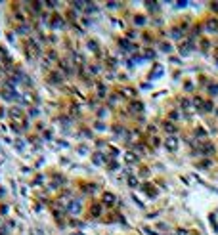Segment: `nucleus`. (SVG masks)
<instances>
[{
    "mask_svg": "<svg viewBox=\"0 0 218 235\" xmlns=\"http://www.w3.org/2000/svg\"><path fill=\"white\" fill-rule=\"evenodd\" d=\"M163 145H165L167 151H176V149H178V138H176V136H167L165 142H163Z\"/></svg>",
    "mask_w": 218,
    "mask_h": 235,
    "instance_id": "nucleus-1",
    "label": "nucleus"
},
{
    "mask_svg": "<svg viewBox=\"0 0 218 235\" xmlns=\"http://www.w3.org/2000/svg\"><path fill=\"white\" fill-rule=\"evenodd\" d=\"M81 210H82V205H81L78 199H75V201H71V203L67 205V212H69V214H73V216L81 214Z\"/></svg>",
    "mask_w": 218,
    "mask_h": 235,
    "instance_id": "nucleus-2",
    "label": "nucleus"
},
{
    "mask_svg": "<svg viewBox=\"0 0 218 235\" xmlns=\"http://www.w3.org/2000/svg\"><path fill=\"white\" fill-rule=\"evenodd\" d=\"M27 54H29V57H36V55L40 54V48H38V44H36L35 40L27 42Z\"/></svg>",
    "mask_w": 218,
    "mask_h": 235,
    "instance_id": "nucleus-3",
    "label": "nucleus"
},
{
    "mask_svg": "<svg viewBox=\"0 0 218 235\" xmlns=\"http://www.w3.org/2000/svg\"><path fill=\"white\" fill-rule=\"evenodd\" d=\"M163 73H165L163 65H161V63H155V65H153V69H151V78H159Z\"/></svg>",
    "mask_w": 218,
    "mask_h": 235,
    "instance_id": "nucleus-4",
    "label": "nucleus"
},
{
    "mask_svg": "<svg viewBox=\"0 0 218 235\" xmlns=\"http://www.w3.org/2000/svg\"><path fill=\"white\" fill-rule=\"evenodd\" d=\"M101 201H103V205H107V207H113L117 199H115L113 193H103V199H101Z\"/></svg>",
    "mask_w": 218,
    "mask_h": 235,
    "instance_id": "nucleus-5",
    "label": "nucleus"
},
{
    "mask_svg": "<svg viewBox=\"0 0 218 235\" xmlns=\"http://www.w3.org/2000/svg\"><path fill=\"white\" fill-rule=\"evenodd\" d=\"M61 27H63V19L56 14L54 17H52V29H61Z\"/></svg>",
    "mask_w": 218,
    "mask_h": 235,
    "instance_id": "nucleus-6",
    "label": "nucleus"
},
{
    "mask_svg": "<svg viewBox=\"0 0 218 235\" xmlns=\"http://www.w3.org/2000/svg\"><path fill=\"white\" fill-rule=\"evenodd\" d=\"M191 48H193V42H184V46H180V52H182V55H187L191 52Z\"/></svg>",
    "mask_w": 218,
    "mask_h": 235,
    "instance_id": "nucleus-7",
    "label": "nucleus"
},
{
    "mask_svg": "<svg viewBox=\"0 0 218 235\" xmlns=\"http://www.w3.org/2000/svg\"><path fill=\"white\" fill-rule=\"evenodd\" d=\"M59 67H61V71H63L65 75H71V71H73V69H71V65H69L65 59H59Z\"/></svg>",
    "mask_w": 218,
    "mask_h": 235,
    "instance_id": "nucleus-8",
    "label": "nucleus"
},
{
    "mask_svg": "<svg viewBox=\"0 0 218 235\" xmlns=\"http://www.w3.org/2000/svg\"><path fill=\"white\" fill-rule=\"evenodd\" d=\"M124 161H126L128 164H134V162H138V155H134V153L128 151L126 155H124Z\"/></svg>",
    "mask_w": 218,
    "mask_h": 235,
    "instance_id": "nucleus-9",
    "label": "nucleus"
},
{
    "mask_svg": "<svg viewBox=\"0 0 218 235\" xmlns=\"http://www.w3.org/2000/svg\"><path fill=\"white\" fill-rule=\"evenodd\" d=\"M207 31H210V32H216V31H218V21L210 19L209 23H207Z\"/></svg>",
    "mask_w": 218,
    "mask_h": 235,
    "instance_id": "nucleus-10",
    "label": "nucleus"
},
{
    "mask_svg": "<svg viewBox=\"0 0 218 235\" xmlns=\"http://www.w3.org/2000/svg\"><path fill=\"white\" fill-rule=\"evenodd\" d=\"M163 128L167 130V132H170V136H172V134L176 132V126H174L172 122H165V124H163Z\"/></svg>",
    "mask_w": 218,
    "mask_h": 235,
    "instance_id": "nucleus-11",
    "label": "nucleus"
},
{
    "mask_svg": "<svg viewBox=\"0 0 218 235\" xmlns=\"http://www.w3.org/2000/svg\"><path fill=\"white\" fill-rule=\"evenodd\" d=\"M144 189H145V193H147V191H149V195H151V199H155V195H157V189L153 187V185H144Z\"/></svg>",
    "mask_w": 218,
    "mask_h": 235,
    "instance_id": "nucleus-12",
    "label": "nucleus"
},
{
    "mask_svg": "<svg viewBox=\"0 0 218 235\" xmlns=\"http://www.w3.org/2000/svg\"><path fill=\"white\" fill-rule=\"evenodd\" d=\"M212 151H214V145H212V143H207V145H203V153H205V155H210Z\"/></svg>",
    "mask_w": 218,
    "mask_h": 235,
    "instance_id": "nucleus-13",
    "label": "nucleus"
},
{
    "mask_svg": "<svg viewBox=\"0 0 218 235\" xmlns=\"http://www.w3.org/2000/svg\"><path fill=\"white\" fill-rule=\"evenodd\" d=\"M10 115L14 117V119H21V111H19V109H17V107H14V109L10 111Z\"/></svg>",
    "mask_w": 218,
    "mask_h": 235,
    "instance_id": "nucleus-14",
    "label": "nucleus"
},
{
    "mask_svg": "<svg viewBox=\"0 0 218 235\" xmlns=\"http://www.w3.org/2000/svg\"><path fill=\"white\" fill-rule=\"evenodd\" d=\"M145 8L151 10V12H157V10H159V4H155V2H147V4H145Z\"/></svg>",
    "mask_w": 218,
    "mask_h": 235,
    "instance_id": "nucleus-15",
    "label": "nucleus"
},
{
    "mask_svg": "<svg viewBox=\"0 0 218 235\" xmlns=\"http://www.w3.org/2000/svg\"><path fill=\"white\" fill-rule=\"evenodd\" d=\"M100 210H101L100 205H94V207H92V216H100Z\"/></svg>",
    "mask_w": 218,
    "mask_h": 235,
    "instance_id": "nucleus-16",
    "label": "nucleus"
},
{
    "mask_svg": "<svg viewBox=\"0 0 218 235\" xmlns=\"http://www.w3.org/2000/svg\"><path fill=\"white\" fill-rule=\"evenodd\" d=\"M94 162H96V164L103 162V155H101V153H96V155H94Z\"/></svg>",
    "mask_w": 218,
    "mask_h": 235,
    "instance_id": "nucleus-17",
    "label": "nucleus"
},
{
    "mask_svg": "<svg viewBox=\"0 0 218 235\" xmlns=\"http://www.w3.org/2000/svg\"><path fill=\"white\" fill-rule=\"evenodd\" d=\"M128 185H130V187H136V185H138V180L134 178V176H130V178H128Z\"/></svg>",
    "mask_w": 218,
    "mask_h": 235,
    "instance_id": "nucleus-18",
    "label": "nucleus"
},
{
    "mask_svg": "<svg viewBox=\"0 0 218 235\" xmlns=\"http://www.w3.org/2000/svg\"><path fill=\"white\" fill-rule=\"evenodd\" d=\"M98 96H101V97L105 96V86L103 84H98Z\"/></svg>",
    "mask_w": 218,
    "mask_h": 235,
    "instance_id": "nucleus-19",
    "label": "nucleus"
},
{
    "mask_svg": "<svg viewBox=\"0 0 218 235\" xmlns=\"http://www.w3.org/2000/svg\"><path fill=\"white\" fill-rule=\"evenodd\" d=\"M52 82H61V77H59V73H54V75H52Z\"/></svg>",
    "mask_w": 218,
    "mask_h": 235,
    "instance_id": "nucleus-20",
    "label": "nucleus"
},
{
    "mask_svg": "<svg viewBox=\"0 0 218 235\" xmlns=\"http://www.w3.org/2000/svg\"><path fill=\"white\" fill-rule=\"evenodd\" d=\"M109 168H111V170H119V162L111 161V162H109Z\"/></svg>",
    "mask_w": 218,
    "mask_h": 235,
    "instance_id": "nucleus-21",
    "label": "nucleus"
},
{
    "mask_svg": "<svg viewBox=\"0 0 218 235\" xmlns=\"http://www.w3.org/2000/svg\"><path fill=\"white\" fill-rule=\"evenodd\" d=\"M88 48H90L92 52H96V50H98V46H96V42H94V40H90V42H88Z\"/></svg>",
    "mask_w": 218,
    "mask_h": 235,
    "instance_id": "nucleus-22",
    "label": "nucleus"
},
{
    "mask_svg": "<svg viewBox=\"0 0 218 235\" xmlns=\"http://www.w3.org/2000/svg\"><path fill=\"white\" fill-rule=\"evenodd\" d=\"M207 134H205V130L203 128H197V138H205Z\"/></svg>",
    "mask_w": 218,
    "mask_h": 235,
    "instance_id": "nucleus-23",
    "label": "nucleus"
},
{
    "mask_svg": "<svg viewBox=\"0 0 218 235\" xmlns=\"http://www.w3.org/2000/svg\"><path fill=\"white\" fill-rule=\"evenodd\" d=\"M210 166H212L210 161H203V162H201V168H210Z\"/></svg>",
    "mask_w": 218,
    "mask_h": 235,
    "instance_id": "nucleus-24",
    "label": "nucleus"
},
{
    "mask_svg": "<svg viewBox=\"0 0 218 235\" xmlns=\"http://www.w3.org/2000/svg\"><path fill=\"white\" fill-rule=\"evenodd\" d=\"M210 94H218V84H210Z\"/></svg>",
    "mask_w": 218,
    "mask_h": 235,
    "instance_id": "nucleus-25",
    "label": "nucleus"
},
{
    "mask_svg": "<svg viewBox=\"0 0 218 235\" xmlns=\"http://www.w3.org/2000/svg\"><path fill=\"white\" fill-rule=\"evenodd\" d=\"M134 90H130V88H124V96H134Z\"/></svg>",
    "mask_w": 218,
    "mask_h": 235,
    "instance_id": "nucleus-26",
    "label": "nucleus"
},
{
    "mask_svg": "<svg viewBox=\"0 0 218 235\" xmlns=\"http://www.w3.org/2000/svg\"><path fill=\"white\" fill-rule=\"evenodd\" d=\"M161 50H163V52H170V50H172V48L168 46V44H161Z\"/></svg>",
    "mask_w": 218,
    "mask_h": 235,
    "instance_id": "nucleus-27",
    "label": "nucleus"
},
{
    "mask_svg": "<svg viewBox=\"0 0 218 235\" xmlns=\"http://www.w3.org/2000/svg\"><path fill=\"white\" fill-rule=\"evenodd\" d=\"M132 109H134V111H142V103H132Z\"/></svg>",
    "mask_w": 218,
    "mask_h": 235,
    "instance_id": "nucleus-28",
    "label": "nucleus"
},
{
    "mask_svg": "<svg viewBox=\"0 0 218 235\" xmlns=\"http://www.w3.org/2000/svg\"><path fill=\"white\" fill-rule=\"evenodd\" d=\"M210 109H212V103L207 102V103H205V107H203V111H210Z\"/></svg>",
    "mask_w": 218,
    "mask_h": 235,
    "instance_id": "nucleus-29",
    "label": "nucleus"
},
{
    "mask_svg": "<svg viewBox=\"0 0 218 235\" xmlns=\"http://www.w3.org/2000/svg\"><path fill=\"white\" fill-rule=\"evenodd\" d=\"M144 231H145V233H147V235H159V233H155V231H153V229H149V227H145V229H144Z\"/></svg>",
    "mask_w": 218,
    "mask_h": 235,
    "instance_id": "nucleus-30",
    "label": "nucleus"
},
{
    "mask_svg": "<svg viewBox=\"0 0 218 235\" xmlns=\"http://www.w3.org/2000/svg\"><path fill=\"white\" fill-rule=\"evenodd\" d=\"M172 37L174 38H180L182 37V31H172Z\"/></svg>",
    "mask_w": 218,
    "mask_h": 235,
    "instance_id": "nucleus-31",
    "label": "nucleus"
},
{
    "mask_svg": "<svg viewBox=\"0 0 218 235\" xmlns=\"http://www.w3.org/2000/svg\"><path fill=\"white\" fill-rule=\"evenodd\" d=\"M71 113H73V115H78V107L73 105V107H71Z\"/></svg>",
    "mask_w": 218,
    "mask_h": 235,
    "instance_id": "nucleus-32",
    "label": "nucleus"
},
{
    "mask_svg": "<svg viewBox=\"0 0 218 235\" xmlns=\"http://www.w3.org/2000/svg\"><path fill=\"white\" fill-rule=\"evenodd\" d=\"M136 23H138V25H144L145 19H144V17H136Z\"/></svg>",
    "mask_w": 218,
    "mask_h": 235,
    "instance_id": "nucleus-33",
    "label": "nucleus"
},
{
    "mask_svg": "<svg viewBox=\"0 0 218 235\" xmlns=\"http://www.w3.org/2000/svg\"><path fill=\"white\" fill-rule=\"evenodd\" d=\"M29 31V27L27 25H23V27H19V32H27Z\"/></svg>",
    "mask_w": 218,
    "mask_h": 235,
    "instance_id": "nucleus-34",
    "label": "nucleus"
},
{
    "mask_svg": "<svg viewBox=\"0 0 218 235\" xmlns=\"http://www.w3.org/2000/svg\"><path fill=\"white\" fill-rule=\"evenodd\" d=\"M157 227H159L161 231H167V224H159V226H157Z\"/></svg>",
    "mask_w": 218,
    "mask_h": 235,
    "instance_id": "nucleus-35",
    "label": "nucleus"
},
{
    "mask_svg": "<svg viewBox=\"0 0 218 235\" xmlns=\"http://www.w3.org/2000/svg\"><path fill=\"white\" fill-rule=\"evenodd\" d=\"M186 6H187L186 2H178V4H176V8H186Z\"/></svg>",
    "mask_w": 218,
    "mask_h": 235,
    "instance_id": "nucleus-36",
    "label": "nucleus"
},
{
    "mask_svg": "<svg viewBox=\"0 0 218 235\" xmlns=\"http://www.w3.org/2000/svg\"><path fill=\"white\" fill-rule=\"evenodd\" d=\"M176 235H187V231H186V229H178Z\"/></svg>",
    "mask_w": 218,
    "mask_h": 235,
    "instance_id": "nucleus-37",
    "label": "nucleus"
},
{
    "mask_svg": "<svg viewBox=\"0 0 218 235\" xmlns=\"http://www.w3.org/2000/svg\"><path fill=\"white\" fill-rule=\"evenodd\" d=\"M210 8H212V10H216V12H218V4H210Z\"/></svg>",
    "mask_w": 218,
    "mask_h": 235,
    "instance_id": "nucleus-38",
    "label": "nucleus"
}]
</instances>
